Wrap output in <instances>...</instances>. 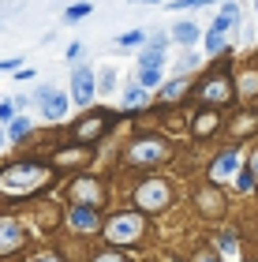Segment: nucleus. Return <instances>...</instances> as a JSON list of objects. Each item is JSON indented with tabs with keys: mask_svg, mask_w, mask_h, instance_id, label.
<instances>
[{
	"mask_svg": "<svg viewBox=\"0 0 258 262\" xmlns=\"http://www.w3.org/2000/svg\"><path fill=\"white\" fill-rule=\"evenodd\" d=\"M98 98V82H93V68L86 64H75L72 68V101L90 109V101Z\"/></svg>",
	"mask_w": 258,
	"mask_h": 262,
	"instance_id": "obj_6",
	"label": "nucleus"
},
{
	"mask_svg": "<svg viewBox=\"0 0 258 262\" xmlns=\"http://www.w3.org/2000/svg\"><path fill=\"white\" fill-rule=\"evenodd\" d=\"M209 0H172V8H202Z\"/></svg>",
	"mask_w": 258,
	"mask_h": 262,
	"instance_id": "obj_29",
	"label": "nucleus"
},
{
	"mask_svg": "<svg viewBox=\"0 0 258 262\" xmlns=\"http://www.w3.org/2000/svg\"><path fill=\"white\" fill-rule=\"evenodd\" d=\"M105 127H109V113H90V116H83V120L75 124V142L98 139V135H105Z\"/></svg>",
	"mask_w": 258,
	"mask_h": 262,
	"instance_id": "obj_10",
	"label": "nucleus"
},
{
	"mask_svg": "<svg viewBox=\"0 0 258 262\" xmlns=\"http://www.w3.org/2000/svg\"><path fill=\"white\" fill-rule=\"evenodd\" d=\"M254 8H258V0H254Z\"/></svg>",
	"mask_w": 258,
	"mask_h": 262,
	"instance_id": "obj_36",
	"label": "nucleus"
},
{
	"mask_svg": "<svg viewBox=\"0 0 258 262\" xmlns=\"http://www.w3.org/2000/svg\"><path fill=\"white\" fill-rule=\"evenodd\" d=\"M221 251H225V255H236V236H232V232L221 236Z\"/></svg>",
	"mask_w": 258,
	"mask_h": 262,
	"instance_id": "obj_28",
	"label": "nucleus"
},
{
	"mask_svg": "<svg viewBox=\"0 0 258 262\" xmlns=\"http://www.w3.org/2000/svg\"><path fill=\"white\" fill-rule=\"evenodd\" d=\"M131 4H161V0H131Z\"/></svg>",
	"mask_w": 258,
	"mask_h": 262,
	"instance_id": "obj_35",
	"label": "nucleus"
},
{
	"mask_svg": "<svg viewBox=\"0 0 258 262\" xmlns=\"http://www.w3.org/2000/svg\"><path fill=\"white\" fill-rule=\"evenodd\" d=\"M240 90H243V94H247V98H251V94L258 90V75H251V71H247V75L240 79Z\"/></svg>",
	"mask_w": 258,
	"mask_h": 262,
	"instance_id": "obj_25",
	"label": "nucleus"
},
{
	"mask_svg": "<svg viewBox=\"0 0 258 262\" xmlns=\"http://www.w3.org/2000/svg\"><path fill=\"white\" fill-rule=\"evenodd\" d=\"M214 127H217V116H214V113H202V116L195 120V131H198V135H209Z\"/></svg>",
	"mask_w": 258,
	"mask_h": 262,
	"instance_id": "obj_22",
	"label": "nucleus"
},
{
	"mask_svg": "<svg viewBox=\"0 0 258 262\" xmlns=\"http://www.w3.org/2000/svg\"><path fill=\"white\" fill-rule=\"evenodd\" d=\"M105 240L112 247H135L146 236V217L143 213H116V217L105 221Z\"/></svg>",
	"mask_w": 258,
	"mask_h": 262,
	"instance_id": "obj_2",
	"label": "nucleus"
},
{
	"mask_svg": "<svg viewBox=\"0 0 258 262\" xmlns=\"http://www.w3.org/2000/svg\"><path fill=\"white\" fill-rule=\"evenodd\" d=\"M183 90H187V82H183V79H176V82H165V86H161V101H176Z\"/></svg>",
	"mask_w": 258,
	"mask_h": 262,
	"instance_id": "obj_19",
	"label": "nucleus"
},
{
	"mask_svg": "<svg viewBox=\"0 0 258 262\" xmlns=\"http://www.w3.org/2000/svg\"><path fill=\"white\" fill-rule=\"evenodd\" d=\"M135 202H138V210L157 213V210H165L169 202H172V187L165 180H143V184L135 187Z\"/></svg>",
	"mask_w": 258,
	"mask_h": 262,
	"instance_id": "obj_3",
	"label": "nucleus"
},
{
	"mask_svg": "<svg viewBox=\"0 0 258 262\" xmlns=\"http://www.w3.org/2000/svg\"><path fill=\"white\" fill-rule=\"evenodd\" d=\"M90 262H127V258H124L120 251H98V255H93Z\"/></svg>",
	"mask_w": 258,
	"mask_h": 262,
	"instance_id": "obj_26",
	"label": "nucleus"
},
{
	"mask_svg": "<svg viewBox=\"0 0 258 262\" xmlns=\"http://www.w3.org/2000/svg\"><path fill=\"white\" fill-rule=\"evenodd\" d=\"M27 244V229L19 225V217H0V255H11Z\"/></svg>",
	"mask_w": 258,
	"mask_h": 262,
	"instance_id": "obj_7",
	"label": "nucleus"
},
{
	"mask_svg": "<svg viewBox=\"0 0 258 262\" xmlns=\"http://www.w3.org/2000/svg\"><path fill=\"white\" fill-rule=\"evenodd\" d=\"M236 23H240V4H236V0H228V4L221 8V15L214 19V27H209V30H214V34H221V38H225V34H228L232 27H236Z\"/></svg>",
	"mask_w": 258,
	"mask_h": 262,
	"instance_id": "obj_13",
	"label": "nucleus"
},
{
	"mask_svg": "<svg viewBox=\"0 0 258 262\" xmlns=\"http://www.w3.org/2000/svg\"><path fill=\"white\" fill-rule=\"evenodd\" d=\"M165 158H169V142L157 139V135L138 139L135 146L127 150V161H131V165H157V161H165Z\"/></svg>",
	"mask_w": 258,
	"mask_h": 262,
	"instance_id": "obj_5",
	"label": "nucleus"
},
{
	"mask_svg": "<svg viewBox=\"0 0 258 262\" xmlns=\"http://www.w3.org/2000/svg\"><path fill=\"white\" fill-rule=\"evenodd\" d=\"M15 120V105L11 101H0V124H11Z\"/></svg>",
	"mask_w": 258,
	"mask_h": 262,
	"instance_id": "obj_27",
	"label": "nucleus"
},
{
	"mask_svg": "<svg viewBox=\"0 0 258 262\" xmlns=\"http://www.w3.org/2000/svg\"><path fill=\"white\" fill-rule=\"evenodd\" d=\"M4 142H8V131H4V124H0V150H4Z\"/></svg>",
	"mask_w": 258,
	"mask_h": 262,
	"instance_id": "obj_34",
	"label": "nucleus"
},
{
	"mask_svg": "<svg viewBox=\"0 0 258 262\" xmlns=\"http://www.w3.org/2000/svg\"><path fill=\"white\" fill-rule=\"evenodd\" d=\"M27 135H30V116H15V120L8 124V139L19 142V139H27Z\"/></svg>",
	"mask_w": 258,
	"mask_h": 262,
	"instance_id": "obj_16",
	"label": "nucleus"
},
{
	"mask_svg": "<svg viewBox=\"0 0 258 262\" xmlns=\"http://www.w3.org/2000/svg\"><path fill=\"white\" fill-rule=\"evenodd\" d=\"M254 124H258V116H240V120L232 124V131H240V135H247V131H254Z\"/></svg>",
	"mask_w": 258,
	"mask_h": 262,
	"instance_id": "obj_23",
	"label": "nucleus"
},
{
	"mask_svg": "<svg viewBox=\"0 0 258 262\" xmlns=\"http://www.w3.org/2000/svg\"><path fill=\"white\" fill-rule=\"evenodd\" d=\"M49 176H53V165L45 161H15L0 172V195H11V199L34 195L38 187L49 184Z\"/></svg>",
	"mask_w": 258,
	"mask_h": 262,
	"instance_id": "obj_1",
	"label": "nucleus"
},
{
	"mask_svg": "<svg viewBox=\"0 0 258 262\" xmlns=\"http://www.w3.org/2000/svg\"><path fill=\"white\" fill-rule=\"evenodd\" d=\"M67 229L79 232V236H90V232H98L101 229V221H98V210H90V206H72V213H67Z\"/></svg>",
	"mask_w": 258,
	"mask_h": 262,
	"instance_id": "obj_9",
	"label": "nucleus"
},
{
	"mask_svg": "<svg viewBox=\"0 0 258 262\" xmlns=\"http://www.w3.org/2000/svg\"><path fill=\"white\" fill-rule=\"evenodd\" d=\"M254 184H258V180H254V172H251V169L236 176V187H240V191H251V187H254Z\"/></svg>",
	"mask_w": 258,
	"mask_h": 262,
	"instance_id": "obj_24",
	"label": "nucleus"
},
{
	"mask_svg": "<svg viewBox=\"0 0 258 262\" xmlns=\"http://www.w3.org/2000/svg\"><path fill=\"white\" fill-rule=\"evenodd\" d=\"M143 101H146V90L143 86H131V90L124 94V109H138Z\"/></svg>",
	"mask_w": 258,
	"mask_h": 262,
	"instance_id": "obj_21",
	"label": "nucleus"
},
{
	"mask_svg": "<svg viewBox=\"0 0 258 262\" xmlns=\"http://www.w3.org/2000/svg\"><path fill=\"white\" fill-rule=\"evenodd\" d=\"M195 262H217V255H214V251H198Z\"/></svg>",
	"mask_w": 258,
	"mask_h": 262,
	"instance_id": "obj_31",
	"label": "nucleus"
},
{
	"mask_svg": "<svg viewBox=\"0 0 258 262\" xmlns=\"http://www.w3.org/2000/svg\"><path fill=\"white\" fill-rule=\"evenodd\" d=\"M72 195H75V206L98 210V202H101V184H98V180H75V184H72Z\"/></svg>",
	"mask_w": 258,
	"mask_h": 262,
	"instance_id": "obj_12",
	"label": "nucleus"
},
{
	"mask_svg": "<svg viewBox=\"0 0 258 262\" xmlns=\"http://www.w3.org/2000/svg\"><path fill=\"white\" fill-rule=\"evenodd\" d=\"M198 38H202V30H198L195 23H187V19L172 27V41H176V45H195Z\"/></svg>",
	"mask_w": 258,
	"mask_h": 262,
	"instance_id": "obj_14",
	"label": "nucleus"
},
{
	"mask_svg": "<svg viewBox=\"0 0 258 262\" xmlns=\"http://www.w3.org/2000/svg\"><path fill=\"white\" fill-rule=\"evenodd\" d=\"M11 68H19V56H8V60H0V71H11Z\"/></svg>",
	"mask_w": 258,
	"mask_h": 262,
	"instance_id": "obj_30",
	"label": "nucleus"
},
{
	"mask_svg": "<svg viewBox=\"0 0 258 262\" xmlns=\"http://www.w3.org/2000/svg\"><path fill=\"white\" fill-rule=\"evenodd\" d=\"M202 101H209V105H225L228 98H232V82L225 79V75H214V79H206L202 82Z\"/></svg>",
	"mask_w": 258,
	"mask_h": 262,
	"instance_id": "obj_11",
	"label": "nucleus"
},
{
	"mask_svg": "<svg viewBox=\"0 0 258 262\" xmlns=\"http://www.w3.org/2000/svg\"><path fill=\"white\" fill-rule=\"evenodd\" d=\"M138 86H143V90L161 86V68H138Z\"/></svg>",
	"mask_w": 258,
	"mask_h": 262,
	"instance_id": "obj_17",
	"label": "nucleus"
},
{
	"mask_svg": "<svg viewBox=\"0 0 258 262\" xmlns=\"http://www.w3.org/2000/svg\"><path fill=\"white\" fill-rule=\"evenodd\" d=\"M30 262H60L56 255H38V258H30Z\"/></svg>",
	"mask_w": 258,
	"mask_h": 262,
	"instance_id": "obj_32",
	"label": "nucleus"
},
{
	"mask_svg": "<svg viewBox=\"0 0 258 262\" xmlns=\"http://www.w3.org/2000/svg\"><path fill=\"white\" fill-rule=\"evenodd\" d=\"M236 176H240V154H236V150L217 154V161L209 165V180H214V184H225V180H236Z\"/></svg>",
	"mask_w": 258,
	"mask_h": 262,
	"instance_id": "obj_8",
	"label": "nucleus"
},
{
	"mask_svg": "<svg viewBox=\"0 0 258 262\" xmlns=\"http://www.w3.org/2000/svg\"><path fill=\"white\" fill-rule=\"evenodd\" d=\"M251 172H254V180H258V154H251Z\"/></svg>",
	"mask_w": 258,
	"mask_h": 262,
	"instance_id": "obj_33",
	"label": "nucleus"
},
{
	"mask_svg": "<svg viewBox=\"0 0 258 262\" xmlns=\"http://www.w3.org/2000/svg\"><path fill=\"white\" fill-rule=\"evenodd\" d=\"M198 206H202V210H209V213H221V210H225V202H221L217 187H206V191L198 195Z\"/></svg>",
	"mask_w": 258,
	"mask_h": 262,
	"instance_id": "obj_15",
	"label": "nucleus"
},
{
	"mask_svg": "<svg viewBox=\"0 0 258 262\" xmlns=\"http://www.w3.org/2000/svg\"><path fill=\"white\" fill-rule=\"evenodd\" d=\"M90 11H93V8L86 4V0H79V4H72V8L64 11V19H67V23H79V19H86Z\"/></svg>",
	"mask_w": 258,
	"mask_h": 262,
	"instance_id": "obj_20",
	"label": "nucleus"
},
{
	"mask_svg": "<svg viewBox=\"0 0 258 262\" xmlns=\"http://www.w3.org/2000/svg\"><path fill=\"white\" fill-rule=\"evenodd\" d=\"M34 105L41 109L45 120H64L67 116V105H72V94H64V90H56V86H38V94H34Z\"/></svg>",
	"mask_w": 258,
	"mask_h": 262,
	"instance_id": "obj_4",
	"label": "nucleus"
},
{
	"mask_svg": "<svg viewBox=\"0 0 258 262\" xmlns=\"http://www.w3.org/2000/svg\"><path fill=\"white\" fill-rule=\"evenodd\" d=\"M135 45H146V30H127V34H120V49H135Z\"/></svg>",
	"mask_w": 258,
	"mask_h": 262,
	"instance_id": "obj_18",
	"label": "nucleus"
}]
</instances>
